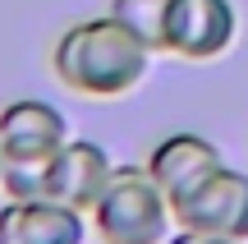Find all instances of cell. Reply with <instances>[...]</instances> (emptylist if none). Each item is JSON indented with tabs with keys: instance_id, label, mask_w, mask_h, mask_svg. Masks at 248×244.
Wrapping results in <instances>:
<instances>
[{
	"instance_id": "cell-10",
	"label": "cell",
	"mask_w": 248,
	"mask_h": 244,
	"mask_svg": "<svg viewBox=\"0 0 248 244\" xmlns=\"http://www.w3.org/2000/svg\"><path fill=\"white\" fill-rule=\"evenodd\" d=\"M166 244H244V240H225V235H202V230H184V226H179V235H170Z\"/></svg>"
},
{
	"instance_id": "cell-2",
	"label": "cell",
	"mask_w": 248,
	"mask_h": 244,
	"mask_svg": "<svg viewBox=\"0 0 248 244\" xmlns=\"http://www.w3.org/2000/svg\"><path fill=\"white\" fill-rule=\"evenodd\" d=\"M92 226L101 244H166L175 208L147 166H115L106 194L92 208Z\"/></svg>"
},
{
	"instance_id": "cell-4",
	"label": "cell",
	"mask_w": 248,
	"mask_h": 244,
	"mask_svg": "<svg viewBox=\"0 0 248 244\" xmlns=\"http://www.w3.org/2000/svg\"><path fill=\"white\" fill-rule=\"evenodd\" d=\"M239 14L230 0H175L166 23V51L179 60H216L234 46Z\"/></svg>"
},
{
	"instance_id": "cell-9",
	"label": "cell",
	"mask_w": 248,
	"mask_h": 244,
	"mask_svg": "<svg viewBox=\"0 0 248 244\" xmlns=\"http://www.w3.org/2000/svg\"><path fill=\"white\" fill-rule=\"evenodd\" d=\"M170 5H175V0H110V14H115L138 42H147L152 51H166Z\"/></svg>"
},
{
	"instance_id": "cell-6",
	"label": "cell",
	"mask_w": 248,
	"mask_h": 244,
	"mask_svg": "<svg viewBox=\"0 0 248 244\" xmlns=\"http://www.w3.org/2000/svg\"><path fill=\"white\" fill-rule=\"evenodd\" d=\"M88 212L60 198H9L0 208V244H83Z\"/></svg>"
},
{
	"instance_id": "cell-11",
	"label": "cell",
	"mask_w": 248,
	"mask_h": 244,
	"mask_svg": "<svg viewBox=\"0 0 248 244\" xmlns=\"http://www.w3.org/2000/svg\"><path fill=\"white\" fill-rule=\"evenodd\" d=\"M0 175H5V152H0Z\"/></svg>"
},
{
	"instance_id": "cell-8",
	"label": "cell",
	"mask_w": 248,
	"mask_h": 244,
	"mask_svg": "<svg viewBox=\"0 0 248 244\" xmlns=\"http://www.w3.org/2000/svg\"><path fill=\"white\" fill-rule=\"evenodd\" d=\"M110 175H115V162L101 143L92 138H69L60 152L51 157V198L69 203L78 212H92L97 198L106 194Z\"/></svg>"
},
{
	"instance_id": "cell-5",
	"label": "cell",
	"mask_w": 248,
	"mask_h": 244,
	"mask_svg": "<svg viewBox=\"0 0 248 244\" xmlns=\"http://www.w3.org/2000/svg\"><path fill=\"white\" fill-rule=\"evenodd\" d=\"M69 143V120L42 97H18L0 111V152L5 162H51Z\"/></svg>"
},
{
	"instance_id": "cell-7",
	"label": "cell",
	"mask_w": 248,
	"mask_h": 244,
	"mask_svg": "<svg viewBox=\"0 0 248 244\" xmlns=\"http://www.w3.org/2000/svg\"><path fill=\"white\" fill-rule=\"evenodd\" d=\"M142 166L152 171V180L166 189L170 208H175V203L188 198L212 171H221L225 157H221V147H216L212 138H202V134H170V138H161V143L152 147V157Z\"/></svg>"
},
{
	"instance_id": "cell-1",
	"label": "cell",
	"mask_w": 248,
	"mask_h": 244,
	"mask_svg": "<svg viewBox=\"0 0 248 244\" xmlns=\"http://www.w3.org/2000/svg\"><path fill=\"white\" fill-rule=\"evenodd\" d=\"M152 55L156 51L138 42L115 14H101L64 28L51 51V65L55 79L83 97H124L147 79Z\"/></svg>"
},
{
	"instance_id": "cell-3",
	"label": "cell",
	"mask_w": 248,
	"mask_h": 244,
	"mask_svg": "<svg viewBox=\"0 0 248 244\" xmlns=\"http://www.w3.org/2000/svg\"><path fill=\"white\" fill-rule=\"evenodd\" d=\"M175 226L248 244V171L234 166L212 171L188 198L175 203Z\"/></svg>"
}]
</instances>
